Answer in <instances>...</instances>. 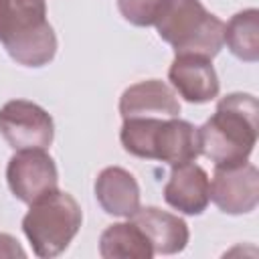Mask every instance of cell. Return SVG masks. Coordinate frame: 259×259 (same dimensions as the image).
<instances>
[{
  "label": "cell",
  "instance_id": "16",
  "mask_svg": "<svg viewBox=\"0 0 259 259\" xmlns=\"http://www.w3.org/2000/svg\"><path fill=\"white\" fill-rule=\"evenodd\" d=\"M166 0H117L119 14L134 26H154Z\"/></svg>",
  "mask_w": 259,
  "mask_h": 259
},
{
  "label": "cell",
  "instance_id": "18",
  "mask_svg": "<svg viewBox=\"0 0 259 259\" xmlns=\"http://www.w3.org/2000/svg\"><path fill=\"white\" fill-rule=\"evenodd\" d=\"M0 2H2V0H0Z\"/></svg>",
  "mask_w": 259,
  "mask_h": 259
},
{
  "label": "cell",
  "instance_id": "1",
  "mask_svg": "<svg viewBox=\"0 0 259 259\" xmlns=\"http://www.w3.org/2000/svg\"><path fill=\"white\" fill-rule=\"evenodd\" d=\"M259 136V103L251 93H229L198 127L200 154L214 166L247 162Z\"/></svg>",
  "mask_w": 259,
  "mask_h": 259
},
{
  "label": "cell",
  "instance_id": "4",
  "mask_svg": "<svg viewBox=\"0 0 259 259\" xmlns=\"http://www.w3.org/2000/svg\"><path fill=\"white\" fill-rule=\"evenodd\" d=\"M154 26L174 55H196L212 61L225 45V22L210 14L200 0H166Z\"/></svg>",
  "mask_w": 259,
  "mask_h": 259
},
{
  "label": "cell",
  "instance_id": "9",
  "mask_svg": "<svg viewBox=\"0 0 259 259\" xmlns=\"http://www.w3.org/2000/svg\"><path fill=\"white\" fill-rule=\"evenodd\" d=\"M168 81L188 103H208L219 97L221 91L219 75L210 59L196 55H176L168 69Z\"/></svg>",
  "mask_w": 259,
  "mask_h": 259
},
{
  "label": "cell",
  "instance_id": "7",
  "mask_svg": "<svg viewBox=\"0 0 259 259\" xmlns=\"http://www.w3.org/2000/svg\"><path fill=\"white\" fill-rule=\"evenodd\" d=\"M6 182L20 202L30 204L59 188V170L47 150H18L8 160Z\"/></svg>",
  "mask_w": 259,
  "mask_h": 259
},
{
  "label": "cell",
  "instance_id": "3",
  "mask_svg": "<svg viewBox=\"0 0 259 259\" xmlns=\"http://www.w3.org/2000/svg\"><path fill=\"white\" fill-rule=\"evenodd\" d=\"M123 150L136 158L170 166L196 162L200 156L198 127L180 117H130L119 130Z\"/></svg>",
  "mask_w": 259,
  "mask_h": 259
},
{
  "label": "cell",
  "instance_id": "11",
  "mask_svg": "<svg viewBox=\"0 0 259 259\" xmlns=\"http://www.w3.org/2000/svg\"><path fill=\"white\" fill-rule=\"evenodd\" d=\"M119 113L123 119L130 117H178L180 103L176 91L160 81L146 79L130 85L119 97Z\"/></svg>",
  "mask_w": 259,
  "mask_h": 259
},
{
  "label": "cell",
  "instance_id": "10",
  "mask_svg": "<svg viewBox=\"0 0 259 259\" xmlns=\"http://www.w3.org/2000/svg\"><path fill=\"white\" fill-rule=\"evenodd\" d=\"M164 200L182 214H202L210 202V178L206 170L194 162L172 166L164 186Z\"/></svg>",
  "mask_w": 259,
  "mask_h": 259
},
{
  "label": "cell",
  "instance_id": "6",
  "mask_svg": "<svg viewBox=\"0 0 259 259\" xmlns=\"http://www.w3.org/2000/svg\"><path fill=\"white\" fill-rule=\"evenodd\" d=\"M0 134L14 152L47 150L55 140V123L51 113L38 103L12 99L0 107Z\"/></svg>",
  "mask_w": 259,
  "mask_h": 259
},
{
  "label": "cell",
  "instance_id": "5",
  "mask_svg": "<svg viewBox=\"0 0 259 259\" xmlns=\"http://www.w3.org/2000/svg\"><path fill=\"white\" fill-rule=\"evenodd\" d=\"M83 223L79 202L65 190H53L30 202L22 219V231L40 259H53L65 253Z\"/></svg>",
  "mask_w": 259,
  "mask_h": 259
},
{
  "label": "cell",
  "instance_id": "14",
  "mask_svg": "<svg viewBox=\"0 0 259 259\" xmlns=\"http://www.w3.org/2000/svg\"><path fill=\"white\" fill-rule=\"evenodd\" d=\"M99 255L103 259H152L154 251L140 227L127 221L113 223L101 233Z\"/></svg>",
  "mask_w": 259,
  "mask_h": 259
},
{
  "label": "cell",
  "instance_id": "15",
  "mask_svg": "<svg viewBox=\"0 0 259 259\" xmlns=\"http://www.w3.org/2000/svg\"><path fill=\"white\" fill-rule=\"evenodd\" d=\"M223 40L227 49L245 63L259 61V10L245 8L225 24Z\"/></svg>",
  "mask_w": 259,
  "mask_h": 259
},
{
  "label": "cell",
  "instance_id": "12",
  "mask_svg": "<svg viewBox=\"0 0 259 259\" xmlns=\"http://www.w3.org/2000/svg\"><path fill=\"white\" fill-rule=\"evenodd\" d=\"M152 245L154 255H176L186 249L190 231L184 219L158 206H140L132 217Z\"/></svg>",
  "mask_w": 259,
  "mask_h": 259
},
{
  "label": "cell",
  "instance_id": "8",
  "mask_svg": "<svg viewBox=\"0 0 259 259\" xmlns=\"http://www.w3.org/2000/svg\"><path fill=\"white\" fill-rule=\"evenodd\" d=\"M210 200L225 214H247L259 202V170L251 162L214 166Z\"/></svg>",
  "mask_w": 259,
  "mask_h": 259
},
{
  "label": "cell",
  "instance_id": "13",
  "mask_svg": "<svg viewBox=\"0 0 259 259\" xmlns=\"http://www.w3.org/2000/svg\"><path fill=\"white\" fill-rule=\"evenodd\" d=\"M95 198L113 217L130 219L140 208V186L134 174L121 166H107L95 178Z\"/></svg>",
  "mask_w": 259,
  "mask_h": 259
},
{
  "label": "cell",
  "instance_id": "17",
  "mask_svg": "<svg viewBox=\"0 0 259 259\" xmlns=\"http://www.w3.org/2000/svg\"><path fill=\"white\" fill-rule=\"evenodd\" d=\"M0 257H26V251L12 235L0 233Z\"/></svg>",
  "mask_w": 259,
  "mask_h": 259
},
{
  "label": "cell",
  "instance_id": "2",
  "mask_svg": "<svg viewBox=\"0 0 259 259\" xmlns=\"http://www.w3.org/2000/svg\"><path fill=\"white\" fill-rule=\"evenodd\" d=\"M0 42L22 67H45L57 55V34L47 20V0H2Z\"/></svg>",
  "mask_w": 259,
  "mask_h": 259
}]
</instances>
